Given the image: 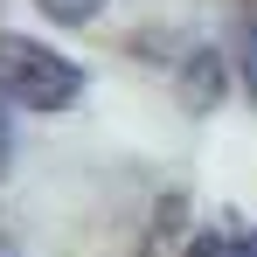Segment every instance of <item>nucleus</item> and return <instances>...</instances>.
I'll use <instances>...</instances> for the list:
<instances>
[{"label": "nucleus", "mask_w": 257, "mask_h": 257, "mask_svg": "<svg viewBox=\"0 0 257 257\" xmlns=\"http://www.w3.org/2000/svg\"><path fill=\"white\" fill-rule=\"evenodd\" d=\"M0 90L28 111H63L84 97V70L35 35H0Z\"/></svg>", "instance_id": "obj_1"}, {"label": "nucleus", "mask_w": 257, "mask_h": 257, "mask_svg": "<svg viewBox=\"0 0 257 257\" xmlns=\"http://www.w3.org/2000/svg\"><path fill=\"white\" fill-rule=\"evenodd\" d=\"M181 257H257V222H236V215H222L209 229H195Z\"/></svg>", "instance_id": "obj_2"}, {"label": "nucleus", "mask_w": 257, "mask_h": 257, "mask_svg": "<svg viewBox=\"0 0 257 257\" xmlns=\"http://www.w3.org/2000/svg\"><path fill=\"white\" fill-rule=\"evenodd\" d=\"M222 77H229L222 56H215V49H195V56L181 63V104H188V111H209L215 97H222Z\"/></svg>", "instance_id": "obj_3"}, {"label": "nucleus", "mask_w": 257, "mask_h": 257, "mask_svg": "<svg viewBox=\"0 0 257 257\" xmlns=\"http://www.w3.org/2000/svg\"><path fill=\"white\" fill-rule=\"evenodd\" d=\"M35 7H42L49 21H63V28H84V21L104 7V0H35Z\"/></svg>", "instance_id": "obj_4"}, {"label": "nucleus", "mask_w": 257, "mask_h": 257, "mask_svg": "<svg viewBox=\"0 0 257 257\" xmlns=\"http://www.w3.org/2000/svg\"><path fill=\"white\" fill-rule=\"evenodd\" d=\"M7 104H14V97L0 90V174H7V153H14V139H7Z\"/></svg>", "instance_id": "obj_5"}]
</instances>
